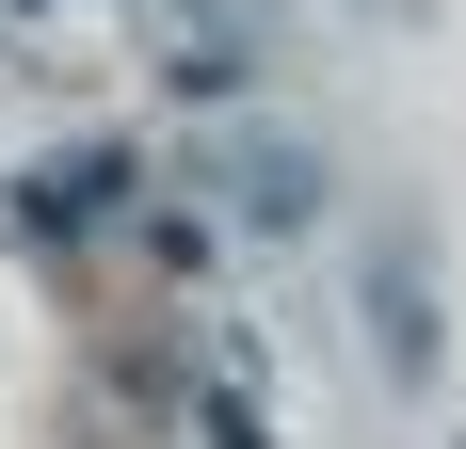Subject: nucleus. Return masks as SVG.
<instances>
[{
  "label": "nucleus",
  "instance_id": "obj_2",
  "mask_svg": "<svg viewBox=\"0 0 466 449\" xmlns=\"http://www.w3.org/2000/svg\"><path fill=\"white\" fill-rule=\"evenodd\" d=\"M209 193H226L258 241H306V224H322V145L306 129H226L209 145Z\"/></svg>",
  "mask_w": 466,
  "mask_h": 449
},
{
  "label": "nucleus",
  "instance_id": "obj_1",
  "mask_svg": "<svg viewBox=\"0 0 466 449\" xmlns=\"http://www.w3.org/2000/svg\"><path fill=\"white\" fill-rule=\"evenodd\" d=\"M129 16H161V81H177V96H258L289 65L274 0H129Z\"/></svg>",
  "mask_w": 466,
  "mask_h": 449
},
{
  "label": "nucleus",
  "instance_id": "obj_3",
  "mask_svg": "<svg viewBox=\"0 0 466 449\" xmlns=\"http://www.w3.org/2000/svg\"><path fill=\"white\" fill-rule=\"evenodd\" d=\"M370 369L386 385H434V273H419V241H370Z\"/></svg>",
  "mask_w": 466,
  "mask_h": 449
}]
</instances>
